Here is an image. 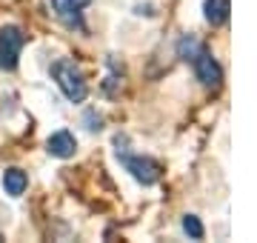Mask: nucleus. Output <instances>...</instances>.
I'll list each match as a JSON object with an SVG mask.
<instances>
[{
	"mask_svg": "<svg viewBox=\"0 0 257 243\" xmlns=\"http://www.w3.org/2000/svg\"><path fill=\"white\" fill-rule=\"evenodd\" d=\"M114 146H117V143H114ZM117 158H120V163H123V169H126L138 183H143V186H155L157 180H160V163H157V160L146 158V155H128V152L120 149V146H117Z\"/></svg>",
	"mask_w": 257,
	"mask_h": 243,
	"instance_id": "f03ea898",
	"label": "nucleus"
},
{
	"mask_svg": "<svg viewBox=\"0 0 257 243\" xmlns=\"http://www.w3.org/2000/svg\"><path fill=\"white\" fill-rule=\"evenodd\" d=\"M183 232L192 237V240H203V234H206V229H203L200 217L197 215H186L183 217Z\"/></svg>",
	"mask_w": 257,
	"mask_h": 243,
	"instance_id": "9d476101",
	"label": "nucleus"
},
{
	"mask_svg": "<svg viewBox=\"0 0 257 243\" xmlns=\"http://www.w3.org/2000/svg\"><path fill=\"white\" fill-rule=\"evenodd\" d=\"M229 15H231L229 0H206V3H203V18H206L209 26H223V23H229Z\"/></svg>",
	"mask_w": 257,
	"mask_h": 243,
	"instance_id": "0eeeda50",
	"label": "nucleus"
},
{
	"mask_svg": "<svg viewBox=\"0 0 257 243\" xmlns=\"http://www.w3.org/2000/svg\"><path fill=\"white\" fill-rule=\"evenodd\" d=\"M74 149H77V141H74L72 132H66V129L55 132V135L46 141V152L52 155V158L66 160V158H72V155H74Z\"/></svg>",
	"mask_w": 257,
	"mask_h": 243,
	"instance_id": "423d86ee",
	"label": "nucleus"
},
{
	"mask_svg": "<svg viewBox=\"0 0 257 243\" xmlns=\"http://www.w3.org/2000/svg\"><path fill=\"white\" fill-rule=\"evenodd\" d=\"M74 3H77V6H83V9H86V6H89L92 0H74Z\"/></svg>",
	"mask_w": 257,
	"mask_h": 243,
	"instance_id": "f8f14e48",
	"label": "nucleus"
},
{
	"mask_svg": "<svg viewBox=\"0 0 257 243\" xmlns=\"http://www.w3.org/2000/svg\"><path fill=\"white\" fill-rule=\"evenodd\" d=\"M86 123H89V126H86L89 132H100V129H103V126H100V123H103V117H100V114H94V112H89V114H86Z\"/></svg>",
	"mask_w": 257,
	"mask_h": 243,
	"instance_id": "9b49d317",
	"label": "nucleus"
},
{
	"mask_svg": "<svg viewBox=\"0 0 257 243\" xmlns=\"http://www.w3.org/2000/svg\"><path fill=\"white\" fill-rule=\"evenodd\" d=\"M29 186V178H26V172L18 166H12L3 172V189H6V195L9 197H20L23 192H26Z\"/></svg>",
	"mask_w": 257,
	"mask_h": 243,
	"instance_id": "6e6552de",
	"label": "nucleus"
},
{
	"mask_svg": "<svg viewBox=\"0 0 257 243\" xmlns=\"http://www.w3.org/2000/svg\"><path fill=\"white\" fill-rule=\"evenodd\" d=\"M52 77L55 83L60 86V92L69 103H83L86 94H89V86H86V77L83 72L74 66L72 57H60L57 63H52Z\"/></svg>",
	"mask_w": 257,
	"mask_h": 243,
	"instance_id": "f257e3e1",
	"label": "nucleus"
},
{
	"mask_svg": "<svg viewBox=\"0 0 257 243\" xmlns=\"http://www.w3.org/2000/svg\"><path fill=\"white\" fill-rule=\"evenodd\" d=\"M23 46H26V35H23L20 26H3L0 29V69H3V72L18 69Z\"/></svg>",
	"mask_w": 257,
	"mask_h": 243,
	"instance_id": "7ed1b4c3",
	"label": "nucleus"
},
{
	"mask_svg": "<svg viewBox=\"0 0 257 243\" xmlns=\"http://www.w3.org/2000/svg\"><path fill=\"white\" fill-rule=\"evenodd\" d=\"M52 12L57 20L69 29H83V6H77L74 0H52Z\"/></svg>",
	"mask_w": 257,
	"mask_h": 243,
	"instance_id": "39448f33",
	"label": "nucleus"
},
{
	"mask_svg": "<svg viewBox=\"0 0 257 243\" xmlns=\"http://www.w3.org/2000/svg\"><path fill=\"white\" fill-rule=\"evenodd\" d=\"M189 66L194 69L197 80H200L206 89H217V86L223 83V69H220V63L214 60V55H211L206 46L197 49V55L189 60Z\"/></svg>",
	"mask_w": 257,
	"mask_h": 243,
	"instance_id": "20e7f679",
	"label": "nucleus"
},
{
	"mask_svg": "<svg viewBox=\"0 0 257 243\" xmlns=\"http://www.w3.org/2000/svg\"><path fill=\"white\" fill-rule=\"evenodd\" d=\"M200 46H203V43H200L197 38H194V35H183V38L177 40V57L189 63V60H192V57L197 55V49H200Z\"/></svg>",
	"mask_w": 257,
	"mask_h": 243,
	"instance_id": "1a4fd4ad",
	"label": "nucleus"
},
{
	"mask_svg": "<svg viewBox=\"0 0 257 243\" xmlns=\"http://www.w3.org/2000/svg\"><path fill=\"white\" fill-rule=\"evenodd\" d=\"M0 240H3V234H0Z\"/></svg>",
	"mask_w": 257,
	"mask_h": 243,
	"instance_id": "ddd939ff",
	"label": "nucleus"
}]
</instances>
